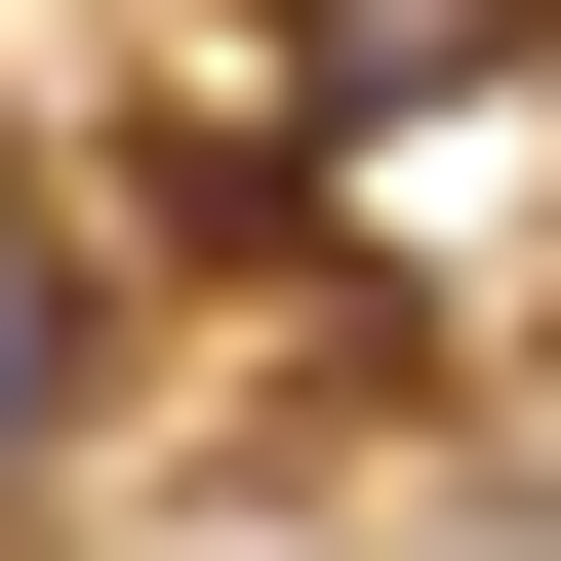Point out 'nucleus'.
Returning a JSON list of instances; mask_svg holds the SVG:
<instances>
[{
	"instance_id": "1",
	"label": "nucleus",
	"mask_w": 561,
	"mask_h": 561,
	"mask_svg": "<svg viewBox=\"0 0 561 561\" xmlns=\"http://www.w3.org/2000/svg\"><path fill=\"white\" fill-rule=\"evenodd\" d=\"M81 401H121V280H81V201H0V481L81 442Z\"/></svg>"
}]
</instances>
